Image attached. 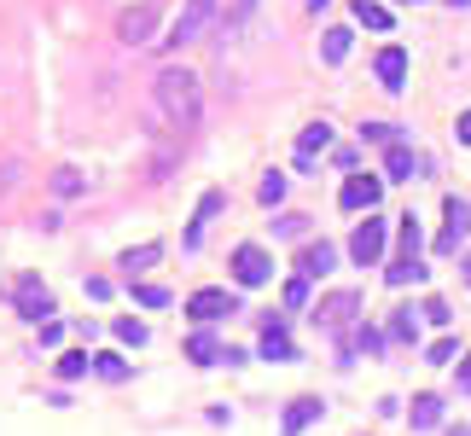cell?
<instances>
[{"mask_svg":"<svg viewBox=\"0 0 471 436\" xmlns=\"http://www.w3.org/2000/svg\"><path fill=\"white\" fill-rule=\"evenodd\" d=\"M198 111H204V99H198V76L181 65H164L152 76V122L157 129H198Z\"/></svg>","mask_w":471,"mask_h":436,"instance_id":"6da1fadb","label":"cell"},{"mask_svg":"<svg viewBox=\"0 0 471 436\" xmlns=\"http://www.w3.org/2000/svg\"><path fill=\"white\" fill-rule=\"evenodd\" d=\"M384 245H390V221H384L378 209H367V221L350 233V256L361 262V268H378V262H384Z\"/></svg>","mask_w":471,"mask_h":436,"instance_id":"7a4b0ae2","label":"cell"},{"mask_svg":"<svg viewBox=\"0 0 471 436\" xmlns=\"http://www.w3.org/2000/svg\"><path fill=\"white\" fill-rule=\"evenodd\" d=\"M209 18H216V0H187V6H181V18L169 23L164 47H169V53H181L187 41H198V35L209 30Z\"/></svg>","mask_w":471,"mask_h":436,"instance_id":"3957f363","label":"cell"},{"mask_svg":"<svg viewBox=\"0 0 471 436\" xmlns=\"http://www.w3.org/2000/svg\"><path fill=\"white\" fill-rule=\"evenodd\" d=\"M308 315H315V326H320V332H343L355 315H361V291H332V297H320Z\"/></svg>","mask_w":471,"mask_h":436,"instance_id":"277c9868","label":"cell"},{"mask_svg":"<svg viewBox=\"0 0 471 436\" xmlns=\"http://www.w3.org/2000/svg\"><path fill=\"white\" fill-rule=\"evenodd\" d=\"M187 315L198 320V326H216V320L239 315V297L221 291V285H204V291H192V297H187Z\"/></svg>","mask_w":471,"mask_h":436,"instance_id":"5b68a950","label":"cell"},{"mask_svg":"<svg viewBox=\"0 0 471 436\" xmlns=\"http://www.w3.org/2000/svg\"><path fill=\"white\" fill-rule=\"evenodd\" d=\"M233 280L239 285H268L274 280V256H268L262 245H239V251H233Z\"/></svg>","mask_w":471,"mask_h":436,"instance_id":"8992f818","label":"cell"},{"mask_svg":"<svg viewBox=\"0 0 471 436\" xmlns=\"http://www.w3.org/2000/svg\"><path fill=\"white\" fill-rule=\"evenodd\" d=\"M152 30H157V0H140V6H129L117 18V35L129 47H146V41H152Z\"/></svg>","mask_w":471,"mask_h":436,"instance_id":"52a82bcc","label":"cell"},{"mask_svg":"<svg viewBox=\"0 0 471 436\" xmlns=\"http://www.w3.org/2000/svg\"><path fill=\"white\" fill-rule=\"evenodd\" d=\"M442 221H449V227H442L437 251H442V256H454V251H460V239L471 233V204H466V198H442Z\"/></svg>","mask_w":471,"mask_h":436,"instance_id":"ba28073f","label":"cell"},{"mask_svg":"<svg viewBox=\"0 0 471 436\" xmlns=\"http://www.w3.org/2000/svg\"><path fill=\"white\" fill-rule=\"evenodd\" d=\"M378 198H384V181H378V174H350V181H343V192H338V204H343V209H378Z\"/></svg>","mask_w":471,"mask_h":436,"instance_id":"9c48e42d","label":"cell"},{"mask_svg":"<svg viewBox=\"0 0 471 436\" xmlns=\"http://www.w3.org/2000/svg\"><path fill=\"white\" fill-rule=\"evenodd\" d=\"M12 297H18V315L23 320H47V315H53V291H47L35 273H30V280H18V291H12Z\"/></svg>","mask_w":471,"mask_h":436,"instance_id":"30bf717a","label":"cell"},{"mask_svg":"<svg viewBox=\"0 0 471 436\" xmlns=\"http://www.w3.org/2000/svg\"><path fill=\"white\" fill-rule=\"evenodd\" d=\"M221 204H227V192H204V198H198V209H192V221H187V251L204 245V227L221 216Z\"/></svg>","mask_w":471,"mask_h":436,"instance_id":"8fae6325","label":"cell"},{"mask_svg":"<svg viewBox=\"0 0 471 436\" xmlns=\"http://www.w3.org/2000/svg\"><path fill=\"white\" fill-rule=\"evenodd\" d=\"M413 169H425V157H413V146H407V140H390V152H384V174H390V181H413Z\"/></svg>","mask_w":471,"mask_h":436,"instance_id":"7c38bea8","label":"cell"},{"mask_svg":"<svg viewBox=\"0 0 471 436\" xmlns=\"http://www.w3.org/2000/svg\"><path fill=\"white\" fill-rule=\"evenodd\" d=\"M332 268H338V251H332L326 239H320V245H308V251L297 256V273H303V280H326Z\"/></svg>","mask_w":471,"mask_h":436,"instance_id":"4fadbf2b","label":"cell"},{"mask_svg":"<svg viewBox=\"0 0 471 436\" xmlns=\"http://www.w3.org/2000/svg\"><path fill=\"white\" fill-rule=\"evenodd\" d=\"M373 70H378V82L390 87V93H402V87H407V53H402V47H384Z\"/></svg>","mask_w":471,"mask_h":436,"instance_id":"5bb4252c","label":"cell"},{"mask_svg":"<svg viewBox=\"0 0 471 436\" xmlns=\"http://www.w3.org/2000/svg\"><path fill=\"white\" fill-rule=\"evenodd\" d=\"M326 414V407H320V396H297L291 407H285V436H297V431H308L315 425V419Z\"/></svg>","mask_w":471,"mask_h":436,"instance_id":"9a60e30c","label":"cell"},{"mask_svg":"<svg viewBox=\"0 0 471 436\" xmlns=\"http://www.w3.org/2000/svg\"><path fill=\"white\" fill-rule=\"evenodd\" d=\"M256 349H262V355H268V360H291V355H297V343H291V332H285V326H280V320H268V326H262V343H256Z\"/></svg>","mask_w":471,"mask_h":436,"instance_id":"2e32d148","label":"cell"},{"mask_svg":"<svg viewBox=\"0 0 471 436\" xmlns=\"http://www.w3.org/2000/svg\"><path fill=\"white\" fill-rule=\"evenodd\" d=\"M88 367H93L105 384H122V378H129V360H122L117 349H93V355H88Z\"/></svg>","mask_w":471,"mask_h":436,"instance_id":"e0dca14e","label":"cell"},{"mask_svg":"<svg viewBox=\"0 0 471 436\" xmlns=\"http://www.w3.org/2000/svg\"><path fill=\"white\" fill-rule=\"evenodd\" d=\"M332 146V122L320 117V122H308L303 129V140H297V157H315V152H326Z\"/></svg>","mask_w":471,"mask_h":436,"instance_id":"ac0fdd59","label":"cell"},{"mask_svg":"<svg viewBox=\"0 0 471 436\" xmlns=\"http://www.w3.org/2000/svg\"><path fill=\"white\" fill-rule=\"evenodd\" d=\"M350 41H355V30H326V41H320V58H326V65H343V58H350Z\"/></svg>","mask_w":471,"mask_h":436,"instance_id":"d6986e66","label":"cell"},{"mask_svg":"<svg viewBox=\"0 0 471 436\" xmlns=\"http://www.w3.org/2000/svg\"><path fill=\"white\" fill-rule=\"evenodd\" d=\"M442 425V402L437 396H413V431H437Z\"/></svg>","mask_w":471,"mask_h":436,"instance_id":"ffe728a7","label":"cell"},{"mask_svg":"<svg viewBox=\"0 0 471 436\" xmlns=\"http://www.w3.org/2000/svg\"><path fill=\"white\" fill-rule=\"evenodd\" d=\"M187 355L198 360V367H216V360H221V343L209 338V332H192V338H187Z\"/></svg>","mask_w":471,"mask_h":436,"instance_id":"44dd1931","label":"cell"},{"mask_svg":"<svg viewBox=\"0 0 471 436\" xmlns=\"http://www.w3.org/2000/svg\"><path fill=\"white\" fill-rule=\"evenodd\" d=\"M355 23H367V30H390V6H378V0H355Z\"/></svg>","mask_w":471,"mask_h":436,"instance_id":"7402d4cb","label":"cell"},{"mask_svg":"<svg viewBox=\"0 0 471 436\" xmlns=\"http://www.w3.org/2000/svg\"><path fill=\"white\" fill-rule=\"evenodd\" d=\"M157 256H164V251H157V245H140V251H122V268H129V280H140V273L152 268Z\"/></svg>","mask_w":471,"mask_h":436,"instance_id":"603a6c76","label":"cell"},{"mask_svg":"<svg viewBox=\"0 0 471 436\" xmlns=\"http://www.w3.org/2000/svg\"><path fill=\"white\" fill-rule=\"evenodd\" d=\"M419 251H425V233L413 216H402V262H419Z\"/></svg>","mask_w":471,"mask_h":436,"instance_id":"cb8c5ba5","label":"cell"},{"mask_svg":"<svg viewBox=\"0 0 471 436\" xmlns=\"http://www.w3.org/2000/svg\"><path fill=\"white\" fill-rule=\"evenodd\" d=\"M129 285H134V303H140V308H169L164 285H140V280H129Z\"/></svg>","mask_w":471,"mask_h":436,"instance_id":"d4e9b609","label":"cell"},{"mask_svg":"<svg viewBox=\"0 0 471 436\" xmlns=\"http://www.w3.org/2000/svg\"><path fill=\"white\" fill-rule=\"evenodd\" d=\"M384 280H390V285H407V280H425V268H419V262H402V256H395L390 268H384Z\"/></svg>","mask_w":471,"mask_h":436,"instance_id":"484cf974","label":"cell"},{"mask_svg":"<svg viewBox=\"0 0 471 436\" xmlns=\"http://www.w3.org/2000/svg\"><path fill=\"white\" fill-rule=\"evenodd\" d=\"M390 338H395V343H413V338H419V320H413V308H402V315L390 320Z\"/></svg>","mask_w":471,"mask_h":436,"instance_id":"4316f807","label":"cell"},{"mask_svg":"<svg viewBox=\"0 0 471 436\" xmlns=\"http://www.w3.org/2000/svg\"><path fill=\"white\" fill-rule=\"evenodd\" d=\"M361 140L390 146V140H402V129H395V122H361Z\"/></svg>","mask_w":471,"mask_h":436,"instance_id":"83f0119b","label":"cell"},{"mask_svg":"<svg viewBox=\"0 0 471 436\" xmlns=\"http://www.w3.org/2000/svg\"><path fill=\"white\" fill-rule=\"evenodd\" d=\"M88 372V349H70V355H58V378H82Z\"/></svg>","mask_w":471,"mask_h":436,"instance_id":"f1b7e54d","label":"cell"},{"mask_svg":"<svg viewBox=\"0 0 471 436\" xmlns=\"http://www.w3.org/2000/svg\"><path fill=\"white\" fill-rule=\"evenodd\" d=\"M454 355H460V343H454V338H437V343L425 349V360H431V367H449Z\"/></svg>","mask_w":471,"mask_h":436,"instance_id":"f546056e","label":"cell"},{"mask_svg":"<svg viewBox=\"0 0 471 436\" xmlns=\"http://www.w3.org/2000/svg\"><path fill=\"white\" fill-rule=\"evenodd\" d=\"M419 315H425L431 326H449V320H454V315H449V303H442V297H425V303H419Z\"/></svg>","mask_w":471,"mask_h":436,"instance_id":"4dcf8cb0","label":"cell"},{"mask_svg":"<svg viewBox=\"0 0 471 436\" xmlns=\"http://www.w3.org/2000/svg\"><path fill=\"white\" fill-rule=\"evenodd\" d=\"M303 303H308V280L291 273V280H285V308H303Z\"/></svg>","mask_w":471,"mask_h":436,"instance_id":"1f68e13d","label":"cell"},{"mask_svg":"<svg viewBox=\"0 0 471 436\" xmlns=\"http://www.w3.org/2000/svg\"><path fill=\"white\" fill-rule=\"evenodd\" d=\"M53 192H58V198H76V192H82V174H76V169H58V174H53Z\"/></svg>","mask_w":471,"mask_h":436,"instance_id":"d6a6232c","label":"cell"},{"mask_svg":"<svg viewBox=\"0 0 471 436\" xmlns=\"http://www.w3.org/2000/svg\"><path fill=\"white\" fill-rule=\"evenodd\" d=\"M256 198H262V204L274 209L280 198H285V174H268V181H262V192H256Z\"/></svg>","mask_w":471,"mask_h":436,"instance_id":"836d02e7","label":"cell"},{"mask_svg":"<svg viewBox=\"0 0 471 436\" xmlns=\"http://www.w3.org/2000/svg\"><path fill=\"white\" fill-rule=\"evenodd\" d=\"M355 349H367V355H378V349H384V332H378V326H361V332H355Z\"/></svg>","mask_w":471,"mask_h":436,"instance_id":"e575fe53","label":"cell"},{"mask_svg":"<svg viewBox=\"0 0 471 436\" xmlns=\"http://www.w3.org/2000/svg\"><path fill=\"white\" fill-rule=\"evenodd\" d=\"M117 338H122V343H134V349H140V343H146V326H140V320H117Z\"/></svg>","mask_w":471,"mask_h":436,"instance_id":"d590c367","label":"cell"},{"mask_svg":"<svg viewBox=\"0 0 471 436\" xmlns=\"http://www.w3.org/2000/svg\"><path fill=\"white\" fill-rule=\"evenodd\" d=\"M274 227L285 233V239H297V233H303V227H308V216H297V209H291V216H280V221H274Z\"/></svg>","mask_w":471,"mask_h":436,"instance_id":"8d00e7d4","label":"cell"},{"mask_svg":"<svg viewBox=\"0 0 471 436\" xmlns=\"http://www.w3.org/2000/svg\"><path fill=\"white\" fill-rule=\"evenodd\" d=\"M35 326H41V343H47V349H53L58 338H65V326H58V320H53V315H47V320H35Z\"/></svg>","mask_w":471,"mask_h":436,"instance_id":"74e56055","label":"cell"},{"mask_svg":"<svg viewBox=\"0 0 471 436\" xmlns=\"http://www.w3.org/2000/svg\"><path fill=\"white\" fill-rule=\"evenodd\" d=\"M454 134H460V146H471V111H460V122H454Z\"/></svg>","mask_w":471,"mask_h":436,"instance_id":"f35d334b","label":"cell"},{"mask_svg":"<svg viewBox=\"0 0 471 436\" xmlns=\"http://www.w3.org/2000/svg\"><path fill=\"white\" fill-rule=\"evenodd\" d=\"M460 390L471 396V355H460Z\"/></svg>","mask_w":471,"mask_h":436,"instance_id":"ab89813d","label":"cell"},{"mask_svg":"<svg viewBox=\"0 0 471 436\" xmlns=\"http://www.w3.org/2000/svg\"><path fill=\"white\" fill-rule=\"evenodd\" d=\"M332 6V0H308V12H326Z\"/></svg>","mask_w":471,"mask_h":436,"instance_id":"60d3db41","label":"cell"},{"mask_svg":"<svg viewBox=\"0 0 471 436\" xmlns=\"http://www.w3.org/2000/svg\"><path fill=\"white\" fill-rule=\"evenodd\" d=\"M449 436H471V425H454V431H449Z\"/></svg>","mask_w":471,"mask_h":436,"instance_id":"b9f144b4","label":"cell"},{"mask_svg":"<svg viewBox=\"0 0 471 436\" xmlns=\"http://www.w3.org/2000/svg\"><path fill=\"white\" fill-rule=\"evenodd\" d=\"M449 6H454V12H460V6H471V0H449Z\"/></svg>","mask_w":471,"mask_h":436,"instance_id":"7bdbcfd3","label":"cell"},{"mask_svg":"<svg viewBox=\"0 0 471 436\" xmlns=\"http://www.w3.org/2000/svg\"><path fill=\"white\" fill-rule=\"evenodd\" d=\"M402 6H407V0H402Z\"/></svg>","mask_w":471,"mask_h":436,"instance_id":"ee69618b","label":"cell"}]
</instances>
